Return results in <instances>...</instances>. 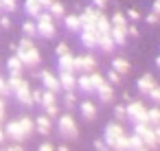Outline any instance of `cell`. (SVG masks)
Wrapping results in <instances>:
<instances>
[{
    "label": "cell",
    "instance_id": "603a6c76",
    "mask_svg": "<svg viewBox=\"0 0 160 151\" xmlns=\"http://www.w3.org/2000/svg\"><path fill=\"white\" fill-rule=\"evenodd\" d=\"M64 24H66V29H68L70 33H79V31H81V20H79V16H75V13H72V16L66 13V16H64Z\"/></svg>",
    "mask_w": 160,
    "mask_h": 151
},
{
    "label": "cell",
    "instance_id": "cb8c5ba5",
    "mask_svg": "<svg viewBox=\"0 0 160 151\" xmlns=\"http://www.w3.org/2000/svg\"><path fill=\"white\" fill-rule=\"evenodd\" d=\"M110 24H112V29H125V31H127V27H129V22H127L125 13H121V11L112 13V18H110Z\"/></svg>",
    "mask_w": 160,
    "mask_h": 151
},
{
    "label": "cell",
    "instance_id": "816d5d0a",
    "mask_svg": "<svg viewBox=\"0 0 160 151\" xmlns=\"http://www.w3.org/2000/svg\"><path fill=\"white\" fill-rule=\"evenodd\" d=\"M38 2H40V5H42V9L46 11V9H48V7H51V5L55 2V0H38Z\"/></svg>",
    "mask_w": 160,
    "mask_h": 151
},
{
    "label": "cell",
    "instance_id": "c3c4849f",
    "mask_svg": "<svg viewBox=\"0 0 160 151\" xmlns=\"http://www.w3.org/2000/svg\"><path fill=\"white\" fill-rule=\"evenodd\" d=\"M38 151H57V149H55L51 142H44V144H40V147H38Z\"/></svg>",
    "mask_w": 160,
    "mask_h": 151
},
{
    "label": "cell",
    "instance_id": "7c38bea8",
    "mask_svg": "<svg viewBox=\"0 0 160 151\" xmlns=\"http://www.w3.org/2000/svg\"><path fill=\"white\" fill-rule=\"evenodd\" d=\"M13 94H16L18 103H22L24 107H31V105H33V90L29 88V83H27V81H24L18 90H13Z\"/></svg>",
    "mask_w": 160,
    "mask_h": 151
},
{
    "label": "cell",
    "instance_id": "f35d334b",
    "mask_svg": "<svg viewBox=\"0 0 160 151\" xmlns=\"http://www.w3.org/2000/svg\"><path fill=\"white\" fill-rule=\"evenodd\" d=\"M147 96H149V99H151V101H153V103H160V85H158V83H156V85H153V88H151V92H149V94H147Z\"/></svg>",
    "mask_w": 160,
    "mask_h": 151
},
{
    "label": "cell",
    "instance_id": "681fc988",
    "mask_svg": "<svg viewBox=\"0 0 160 151\" xmlns=\"http://www.w3.org/2000/svg\"><path fill=\"white\" fill-rule=\"evenodd\" d=\"M5 110H7L5 99H0V125H2V120H5Z\"/></svg>",
    "mask_w": 160,
    "mask_h": 151
},
{
    "label": "cell",
    "instance_id": "bcb514c9",
    "mask_svg": "<svg viewBox=\"0 0 160 151\" xmlns=\"http://www.w3.org/2000/svg\"><path fill=\"white\" fill-rule=\"evenodd\" d=\"M127 37H132V40H136V37H138V29H136L134 24H129V27H127Z\"/></svg>",
    "mask_w": 160,
    "mask_h": 151
},
{
    "label": "cell",
    "instance_id": "9f6ffc18",
    "mask_svg": "<svg viewBox=\"0 0 160 151\" xmlns=\"http://www.w3.org/2000/svg\"><path fill=\"white\" fill-rule=\"evenodd\" d=\"M156 66H158V70H160V55L156 57Z\"/></svg>",
    "mask_w": 160,
    "mask_h": 151
},
{
    "label": "cell",
    "instance_id": "ee69618b",
    "mask_svg": "<svg viewBox=\"0 0 160 151\" xmlns=\"http://www.w3.org/2000/svg\"><path fill=\"white\" fill-rule=\"evenodd\" d=\"M92 7L99 9V11H103V9L108 7V0H92Z\"/></svg>",
    "mask_w": 160,
    "mask_h": 151
},
{
    "label": "cell",
    "instance_id": "4dcf8cb0",
    "mask_svg": "<svg viewBox=\"0 0 160 151\" xmlns=\"http://www.w3.org/2000/svg\"><path fill=\"white\" fill-rule=\"evenodd\" d=\"M147 118H149V125H160V107H149L147 110Z\"/></svg>",
    "mask_w": 160,
    "mask_h": 151
},
{
    "label": "cell",
    "instance_id": "ab89813d",
    "mask_svg": "<svg viewBox=\"0 0 160 151\" xmlns=\"http://www.w3.org/2000/svg\"><path fill=\"white\" fill-rule=\"evenodd\" d=\"M125 18H127V20H129V22H132V24H136V22H138V20H140V13H138V11H136V9H129V11H127V16H125Z\"/></svg>",
    "mask_w": 160,
    "mask_h": 151
},
{
    "label": "cell",
    "instance_id": "f6af8a7d",
    "mask_svg": "<svg viewBox=\"0 0 160 151\" xmlns=\"http://www.w3.org/2000/svg\"><path fill=\"white\" fill-rule=\"evenodd\" d=\"M94 149H97V151H112V149H110V147H108V144L103 142V138L94 142Z\"/></svg>",
    "mask_w": 160,
    "mask_h": 151
},
{
    "label": "cell",
    "instance_id": "f907efd6",
    "mask_svg": "<svg viewBox=\"0 0 160 151\" xmlns=\"http://www.w3.org/2000/svg\"><path fill=\"white\" fill-rule=\"evenodd\" d=\"M151 13H156L160 18V0H153V5H151Z\"/></svg>",
    "mask_w": 160,
    "mask_h": 151
},
{
    "label": "cell",
    "instance_id": "4316f807",
    "mask_svg": "<svg viewBox=\"0 0 160 151\" xmlns=\"http://www.w3.org/2000/svg\"><path fill=\"white\" fill-rule=\"evenodd\" d=\"M110 35H112L116 46H125L127 44V31L125 29H110Z\"/></svg>",
    "mask_w": 160,
    "mask_h": 151
},
{
    "label": "cell",
    "instance_id": "f5cc1de1",
    "mask_svg": "<svg viewBox=\"0 0 160 151\" xmlns=\"http://www.w3.org/2000/svg\"><path fill=\"white\" fill-rule=\"evenodd\" d=\"M153 136H156V142H158V147H160V125L153 127Z\"/></svg>",
    "mask_w": 160,
    "mask_h": 151
},
{
    "label": "cell",
    "instance_id": "83f0119b",
    "mask_svg": "<svg viewBox=\"0 0 160 151\" xmlns=\"http://www.w3.org/2000/svg\"><path fill=\"white\" fill-rule=\"evenodd\" d=\"M57 103V92H51V90H42V99H40V105L42 107H48V105H55Z\"/></svg>",
    "mask_w": 160,
    "mask_h": 151
},
{
    "label": "cell",
    "instance_id": "ba28073f",
    "mask_svg": "<svg viewBox=\"0 0 160 151\" xmlns=\"http://www.w3.org/2000/svg\"><path fill=\"white\" fill-rule=\"evenodd\" d=\"M18 57H20V61H22L24 68H35V66H40V61H42V55H40V51H38L35 46L24 48V51H18Z\"/></svg>",
    "mask_w": 160,
    "mask_h": 151
},
{
    "label": "cell",
    "instance_id": "e575fe53",
    "mask_svg": "<svg viewBox=\"0 0 160 151\" xmlns=\"http://www.w3.org/2000/svg\"><path fill=\"white\" fill-rule=\"evenodd\" d=\"M114 116H116V120H125L127 118V105H114Z\"/></svg>",
    "mask_w": 160,
    "mask_h": 151
},
{
    "label": "cell",
    "instance_id": "836d02e7",
    "mask_svg": "<svg viewBox=\"0 0 160 151\" xmlns=\"http://www.w3.org/2000/svg\"><path fill=\"white\" fill-rule=\"evenodd\" d=\"M64 105H66V110H72L77 105V94L75 92H64Z\"/></svg>",
    "mask_w": 160,
    "mask_h": 151
},
{
    "label": "cell",
    "instance_id": "d4e9b609",
    "mask_svg": "<svg viewBox=\"0 0 160 151\" xmlns=\"http://www.w3.org/2000/svg\"><path fill=\"white\" fill-rule=\"evenodd\" d=\"M97 48H101L103 53H114V48H116V44H114V40H112V35L108 33V35H99V46Z\"/></svg>",
    "mask_w": 160,
    "mask_h": 151
},
{
    "label": "cell",
    "instance_id": "7402d4cb",
    "mask_svg": "<svg viewBox=\"0 0 160 151\" xmlns=\"http://www.w3.org/2000/svg\"><path fill=\"white\" fill-rule=\"evenodd\" d=\"M46 13H48L53 20H55V18H57V20H64V16H66V7L59 2V0H55V2L46 9Z\"/></svg>",
    "mask_w": 160,
    "mask_h": 151
},
{
    "label": "cell",
    "instance_id": "e0dca14e",
    "mask_svg": "<svg viewBox=\"0 0 160 151\" xmlns=\"http://www.w3.org/2000/svg\"><path fill=\"white\" fill-rule=\"evenodd\" d=\"M97 96L101 103H112L114 101V85H110L108 81H103V85L97 90Z\"/></svg>",
    "mask_w": 160,
    "mask_h": 151
},
{
    "label": "cell",
    "instance_id": "2e32d148",
    "mask_svg": "<svg viewBox=\"0 0 160 151\" xmlns=\"http://www.w3.org/2000/svg\"><path fill=\"white\" fill-rule=\"evenodd\" d=\"M57 70L59 72H75V55H64L57 57Z\"/></svg>",
    "mask_w": 160,
    "mask_h": 151
},
{
    "label": "cell",
    "instance_id": "9a60e30c",
    "mask_svg": "<svg viewBox=\"0 0 160 151\" xmlns=\"http://www.w3.org/2000/svg\"><path fill=\"white\" fill-rule=\"evenodd\" d=\"M153 85H156V79H153V75H149V72L142 75V77H138V81H136V90H138L140 94H145V96L151 92Z\"/></svg>",
    "mask_w": 160,
    "mask_h": 151
},
{
    "label": "cell",
    "instance_id": "d6a6232c",
    "mask_svg": "<svg viewBox=\"0 0 160 151\" xmlns=\"http://www.w3.org/2000/svg\"><path fill=\"white\" fill-rule=\"evenodd\" d=\"M127 144H129V151H138L140 147H145L142 144V140L136 136V134H132V136H127Z\"/></svg>",
    "mask_w": 160,
    "mask_h": 151
},
{
    "label": "cell",
    "instance_id": "8fae6325",
    "mask_svg": "<svg viewBox=\"0 0 160 151\" xmlns=\"http://www.w3.org/2000/svg\"><path fill=\"white\" fill-rule=\"evenodd\" d=\"M40 81H42L44 90H51V92H59V90H62L57 75H55V72H51V70H42V75H40Z\"/></svg>",
    "mask_w": 160,
    "mask_h": 151
},
{
    "label": "cell",
    "instance_id": "9c48e42d",
    "mask_svg": "<svg viewBox=\"0 0 160 151\" xmlns=\"http://www.w3.org/2000/svg\"><path fill=\"white\" fill-rule=\"evenodd\" d=\"M75 72H79V75L97 72V59L92 55H79V57H75Z\"/></svg>",
    "mask_w": 160,
    "mask_h": 151
},
{
    "label": "cell",
    "instance_id": "4fadbf2b",
    "mask_svg": "<svg viewBox=\"0 0 160 151\" xmlns=\"http://www.w3.org/2000/svg\"><path fill=\"white\" fill-rule=\"evenodd\" d=\"M99 16H101V11H99V9H94L92 5H90V7H86V9H83V13L79 16V20H81V29H83V27H97Z\"/></svg>",
    "mask_w": 160,
    "mask_h": 151
},
{
    "label": "cell",
    "instance_id": "7dc6e473",
    "mask_svg": "<svg viewBox=\"0 0 160 151\" xmlns=\"http://www.w3.org/2000/svg\"><path fill=\"white\" fill-rule=\"evenodd\" d=\"M5 151H24V147H22L20 142H13V144H9V147H5Z\"/></svg>",
    "mask_w": 160,
    "mask_h": 151
},
{
    "label": "cell",
    "instance_id": "484cf974",
    "mask_svg": "<svg viewBox=\"0 0 160 151\" xmlns=\"http://www.w3.org/2000/svg\"><path fill=\"white\" fill-rule=\"evenodd\" d=\"M22 61H20V57L18 55H13V57H9L7 59V70H9V75H22Z\"/></svg>",
    "mask_w": 160,
    "mask_h": 151
},
{
    "label": "cell",
    "instance_id": "d6986e66",
    "mask_svg": "<svg viewBox=\"0 0 160 151\" xmlns=\"http://www.w3.org/2000/svg\"><path fill=\"white\" fill-rule=\"evenodd\" d=\"M79 112H81V116H83L86 120H94V118H97V105H94L92 101L79 103Z\"/></svg>",
    "mask_w": 160,
    "mask_h": 151
},
{
    "label": "cell",
    "instance_id": "6da1fadb",
    "mask_svg": "<svg viewBox=\"0 0 160 151\" xmlns=\"http://www.w3.org/2000/svg\"><path fill=\"white\" fill-rule=\"evenodd\" d=\"M33 131H35V120H31L29 116H22V118L11 120V123L5 125V136H9V138L16 140V142L27 140Z\"/></svg>",
    "mask_w": 160,
    "mask_h": 151
},
{
    "label": "cell",
    "instance_id": "74e56055",
    "mask_svg": "<svg viewBox=\"0 0 160 151\" xmlns=\"http://www.w3.org/2000/svg\"><path fill=\"white\" fill-rule=\"evenodd\" d=\"M7 94H11L9 83H7V79H5V77H0V99H5Z\"/></svg>",
    "mask_w": 160,
    "mask_h": 151
},
{
    "label": "cell",
    "instance_id": "db71d44e",
    "mask_svg": "<svg viewBox=\"0 0 160 151\" xmlns=\"http://www.w3.org/2000/svg\"><path fill=\"white\" fill-rule=\"evenodd\" d=\"M57 151H68V147H66V144H59V147H57Z\"/></svg>",
    "mask_w": 160,
    "mask_h": 151
},
{
    "label": "cell",
    "instance_id": "277c9868",
    "mask_svg": "<svg viewBox=\"0 0 160 151\" xmlns=\"http://www.w3.org/2000/svg\"><path fill=\"white\" fill-rule=\"evenodd\" d=\"M35 27H38V35L40 37H46V40H53L55 37V20L46 11H42L35 18Z\"/></svg>",
    "mask_w": 160,
    "mask_h": 151
},
{
    "label": "cell",
    "instance_id": "f1b7e54d",
    "mask_svg": "<svg viewBox=\"0 0 160 151\" xmlns=\"http://www.w3.org/2000/svg\"><path fill=\"white\" fill-rule=\"evenodd\" d=\"M110 29H112L110 18H105V16L101 13V16H99V20H97V31H99V35H108V33H110Z\"/></svg>",
    "mask_w": 160,
    "mask_h": 151
},
{
    "label": "cell",
    "instance_id": "5bb4252c",
    "mask_svg": "<svg viewBox=\"0 0 160 151\" xmlns=\"http://www.w3.org/2000/svg\"><path fill=\"white\" fill-rule=\"evenodd\" d=\"M57 79H59V85H62L64 92H75L77 90V77H75V72H59Z\"/></svg>",
    "mask_w": 160,
    "mask_h": 151
},
{
    "label": "cell",
    "instance_id": "52a82bcc",
    "mask_svg": "<svg viewBox=\"0 0 160 151\" xmlns=\"http://www.w3.org/2000/svg\"><path fill=\"white\" fill-rule=\"evenodd\" d=\"M57 131L64 136V138H77L79 136V127L75 123V118L70 114H62L59 120H57Z\"/></svg>",
    "mask_w": 160,
    "mask_h": 151
},
{
    "label": "cell",
    "instance_id": "8d00e7d4",
    "mask_svg": "<svg viewBox=\"0 0 160 151\" xmlns=\"http://www.w3.org/2000/svg\"><path fill=\"white\" fill-rule=\"evenodd\" d=\"M55 55H57V57L70 55V48H68V44H66V42H59V44H57V48H55Z\"/></svg>",
    "mask_w": 160,
    "mask_h": 151
},
{
    "label": "cell",
    "instance_id": "f546056e",
    "mask_svg": "<svg viewBox=\"0 0 160 151\" xmlns=\"http://www.w3.org/2000/svg\"><path fill=\"white\" fill-rule=\"evenodd\" d=\"M22 33H24V37H35V35H38L35 20H24V22H22Z\"/></svg>",
    "mask_w": 160,
    "mask_h": 151
},
{
    "label": "cell",
    "instance_id": "6f0895ef",
    "mask_svg": "<svg viewBox=\"0 0 160 151\" xmlns=\"http://www.w3.org/2000/svg\"><path fill=\"white\" fill-rule=\"evenodd\" d=\"M138 151H149V149H147V147H140V149H138Z\"/></svg>",
    "mask_w": 160,
    "mask_h": 151
},
{
    "label": "cell",
    "instance_id": "8992f818",
    "mask_svg": "<svg viewBox=\"0 0 160 151\" xmlns=\"http://www.w3.org/2000/svg\"><path fill=\"white\" fill-rule=\"evenodd\" d=\"M147 110H149V107H145V103H140V101H129V103H127V120H132L134 125H138V123H149Z\"/></svg>",
    "mask_w": 160,
    "mask_h": 151
},
{
    "label": "cell",
    "instance_id": "11a10c76",
    "mask_svg": "<svg viewBox=\"0 0 160 151\" xmlns=\"http://www.w3.org/2000/svg\"><path fill=\"white\" fill-rule=\"evenodd\" d=\"M2 140H5V129L0 127V142H2Z\"/></svg>",
    "mask_w": 160,
    "mask_h": 151
},
{
    "label": "cell",
    "instance_id": "ac0fdd59",
    "mask_svg": "<svg viewBox=\"0 0 160 151\" xmlns=\"http://www.w3.org/2000/svg\"><path fill=\"white\" fill-rule=\"evenodd\" d=\"M51 120H53V118H48L46 114L38 116V120H35V131H40L42 136H48L51 129H53V123H51Z\"/></svg>",
    "mask_w": 160,
    "mask_h": 151
},
{
    "label": "cell",
    "instance_id": "30bf717a",
    "mask_svg": "<svg viewBox=\"0 0 160 151\" xmlns=\"http://www.w3.org/2000/svg\"><path fill=\"white\" fill-rule=\"evenodd\" d=\"M79 37H81V44L86 48H97L99 46V31H97V27H83L79 31Z\"/></svg>",
    "mask_w": 160,
    "mask_h": 151
},
{
    "label": "cell",
    "instance_id": "60d3db41",
    "mask_svg": "<svg viewBox=\"0 0 160 151\" xmlns=\"http://www.w3.org/2000/svg\"><path fill=\"white\" fill-rule=\"evenodd\" d=\"M44 112H46V116H48V118H55V116L59 114V107H57V103H55V105H48V107H44Z\"/></svg>",
    "mask_w": 160,
    "mask_h": 151
},
{
    "label": "cell",
    "instance_id": "3957f363",
    "mask_svg": "<svg viewBox=\"0 0 160 151\" xmlns=\"http://www.w3.org/2000/svg\"><path fill=\"white\" fill-rule=\"evenodd\" d=\"M134 134L142 140V144H145L149 151L160 149L158 142H156V136H153V125H149V123H138V125H134Z\"/></svg>",
    "mask_w": 160,
    "mask_h": 151
},
{
    "label": "cell",
    "instance_id": "7bdbcfd3",
    "mask_svg": "<svg viewBox=\"0 0 160 151\" xmlns=\"http://www.w3.org/2000/svg\"><path fill=\"white\" fill-rule=\"evenodd\" d=\"M145 22H147V24H151V27H156V24L160 22V18H158L156 13H149V16L145 18Z\"/></svg>",
    "mask_w": 160,
    "mask_h": 151
},
{
    "label": "cell",
    "instance_id": "5b68a950",
    "mask_svg": "<svg viewBox=\"0 0 160 151\" xmlns=\"http://www.w3.org/2000/svg\"><path fill=\"white\" fill-rule=\"evenodd\" d=\"M127 134H125V129H123V125L118 123V120H114V123H108L105 125V129H103V142L112 149L121 138H125Z\"/></svg>",
    "mask_w": 160,
    "mask_h": 151
},
{
    "label": "cell",
    "instance_id": "1f68e13d",
    "mask_svg": "<svg viewBox=\"0 0 160 151\" xmlns=\"http://www.w3.org/2000/svg\"><path fill=\"white\" fill-rule=\"evenodd\" d=\"M0 9L5 13H13L18 9V0H0Z\"/></svg>",
    "mask_w": 160,
    "mask_h": 151
},
{
    "label": "cell",
    "instance_id": "7a4b0ae2",
    "mask_svg": "<svg viewBox=\"0 0 160 151\" xmlns=\"http://www.w3.org/2000/svg\"><path fill=\"white\" fill-rule=\"evenodd\" d=\"M105 77L99 72H90V75H79L77 77V90H81L83 94H97V90L103 85Z\"/></svg>",
    "mask_w": 160,
    "mask_h": 151
},
{
    "label": "cell",
    "instance_id": "ffe728a7",
    "mask_svg": "<svg viewBox=\"0 0 160 151\" xmlns=\"http://www.w3.org/2000/svg\"><path fill=\"white\" fill-rule=\"evenodd\" d=\"M112 70H116L118 75H127L132 70V64L125 59V57H114L112 59Z\"/></svg>",
    "mask_w": 160,
    "mask_h": 151
},
{
    "label": "cell",
    "instance_id": "b9f144b4",
    "mask_svg": "<svg viewBox=\"0 0 160 151\" xmlns=\"http://www.w3.org/2000/svg\"><path fill=\"white\" fill-rule=\"evenodd\" d=\"M0 29H5V31L11 29V20H9V16H0Z\"/></svg>",
    "mask_w": 160,
    "mask_h": 151
},
{
    "label": "cell",
    "instance_id": "d590c367",
    "mask_svg": "<svg viewBox=\"0 0 160 151\" xmlns=\"http://www.w3.org/2000/svg\"><path fill=\"white\" fill-rule=\"evenodd\" d=\"M121 77H123V75H118L116 70H110V72H108V79H105V81H108L110 85H118V83H121Z\"/></svg>",
    "mask_w": 160,
    "mask_h": 151
},
{
    "label": "cell",
    "instance_id": "44dd1931",
    "mask_svg": "<svg viewBox=\"0 0 160 151\" xmlns=\"http://www.w3.org/2000/svg\"><path fill=\"white\" fill-rule=\"evenodd\" d=\"M24 11H27V16H29V18H33V20H35L44 9H42V5L38 2V0H24Z\"/></svg>",
    "mask_w": 160,
    "mask_h": 151
}]
</instances>
